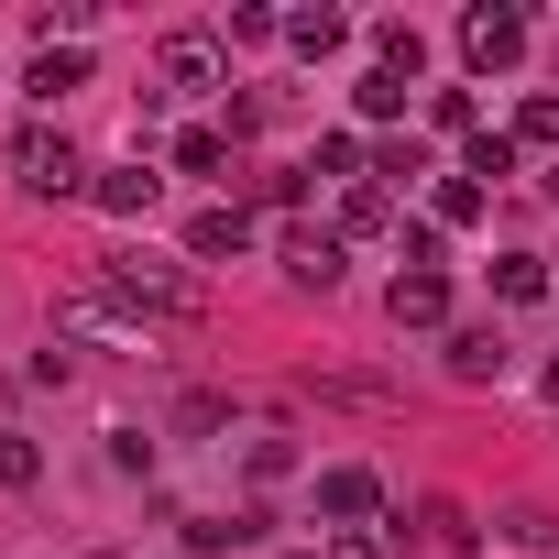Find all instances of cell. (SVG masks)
<instances>
[{
    "mask_svg": "<svg viewBox=\"0 0 559 559\" xmlns=\"http://www.w3.org/2000/svg\"><path fill=\"white\" fill-rule=\"evenodd\" d=\"M493 297H504V308H548V297H559L548 252H493Z\"/></svg>",
    "mask_w": 559,
    "mask_h": 559,
    "instance_id": "7c38bea8",
    "label": "cell"
},
{
    "mask_svg": "<svg viewBox=\"0 0 559 559\" xmlns=\"http://www.w3.org/2000/svg\"><path fill=\"white\" fill-rule=\"evenodd\" d=\"M67 330H88V341H121L132 319H121V297H110V286H78V297H67Z\"/></svg>",
    "mask_w": 559,
    "mask_h": 559,
    "instance_id": "ac0fdd59",
    "label": "cell"
},
{
    "mask_svg": "<svg viewBox=\"0 0 559 559\" xmlns=\"http://www.w3.org/2000/svg\"><path fill=\"white\" fill-rule=\"evenodd\" d=\"M23 88H34V99H45V110H56V99H67V88H88V45H45V56H34V67H23Z\"/></svg>",
    "mask_w": 559,
    "mask_h": 559,
    "instance_id": "4fadbf2b",
    "label": "cell"
},
{
    "mask_svg": "<svg viewBox=\"0 0 559 559\" xmlns=\"http://www.w3.org/2000/svg\"><path fill=\"white\" fill-rule=\"evenodd\" d=\"M187 252H198V263H241V252H252V209H241V198H209V209L187 219Z\"/></svg>",
    "mask_w": 559,
    "mask_h": 559,
    "instance_id": "8992f818",
    "label": "cell"
},
{
    "mask_svg": "<svg viewBox=\"0 0 559 559\" xmlns=\"http://www.w3.org/2000/svg\"><path fill=\"white\" fill-rule=\"evenodd\" d=\"M319 559H395V537H384V526H341Z\"/></svg>",
    "mask_w": 559,
    "mask_h": 559,
    "instance_id": "f1b7e54d",
    "label": "cell"
},
{
    "mask_svg": "<svg viewBox=\"0 0 559 559\" xmlns=\"http://www.w3.org/2000/svg\"><path fill=\"white\" fill-rule=\"evenodd\" d=\"M450 373H461V384H504V373H515V341H504L493 319H472V330H450Z\"/></svg>",
    "mask_w": 559,
    "mask_h": 559,
    "instance_id": "ba28073f",
    "label": "cell"
},
{
    "mask_svg": "<svg viewBox=\"0 0 559 559\" xmlns=\"http://www.w3.org/2000/svg\"><path fill=\"white\" fill-rule=\"evenodd\" d=\"M165 165H176V176H219V165H230V132H219V121H187V132L165 143Z\"/></svg>",
    "mask_w": 559,
    "mask_h": 559,
    "instance_id": "5bb4252c",
    "label": "cell"
},
{
    "mask_svg": "<svg viewBox=\"0 0 559 559\" xmlns=\"http://www.w3.org/2000/svg\"><path fill=\"white\" fill-rule=\"evenodd\" d=\"M252 198H263V209H297V198H308V165H263Z\"/></svg>",
    "mask_w": 559,
    "mask_h": 559,
    "instance_id": "484cf974",
    "label": "cell"
},
{
    "mask_svg": "<svg viewBox=\"0 0 559 559\" xmlns=\"http://www.w3.org/2000/svg\"><path fill=\"white\" fill-rule=\"evenodd\" d=\"M319 515H330V526H373V515H384V483H373L362 461H330V472H319Z\"/></svg>",
    "mask_w": 559,
    "mask_h": 559,
    "instance_id": "52a82bcc",
    "label": "cell"
},
{
    "mask_svg": "<svg viewBox=\"0 0 559 559\" xmlns=\"http://www.w3.org/2000/svg\"><path fill=\"white\" fill-rule=\"evenodd\" d=\"M219 78H230V45H219V34H198V23H187V34H165V45H154V88H165V99H209Z\"/></svg>",
    "mask_w": 559,
    "mask_h": 559,
    "instance_id": "3957f363",
    "label": "cell"
},
{
    "mask_svg": "<svg viewBox=\"0 0 559 559\" xmlns=\"http://www.w3.org/2000/svg\"><path fill=\"white\" fill-rule=\"evenodd\" d=\"M88 198H99V209H110V219H143V209H154V198H165V176H154V165H143V154H132V165H99V176H88Z\"/></svg>",
    "mask_w": 559,
    "mask_h": 559,
    "instance_id": "30bf717a",
    "label": "cell"
},
{
    "mask_svg": "<svg viewBox=\"0 0 559 559\" xmlns=\"http://www.w3.org/2000/svg\"><path fill=\"white\" fill-rule=\"evenodd\" d=\"M548 417H559V362H548Z\"/></svg>",
    "mask_w": 559,
    "mask_h": 559,
    "instance_id": "1f68e13d",
    "label": "cell"
},
{
    "mask_svg": "<svg viewBox=\"0 0 559 559\" xmlns=\"http://www.w3.org/2000/svg\"><path fill=\"white\" fill-rule=\"evenodd\" d=\"M263 34H286V23H274L263 0H230V23H219V45H263Z\"/></svg>",
    "mask_w": 559,
    "mask_h": 559,
    "instance_id": "d4e9b609",
    "label": "cell"
},
{
    "mask_svg": "<svg viewBox=\"0 0 559 559\" xmlns=\"http://www.w3.org/2000/svg\"><path fill=\"white\" fill-rule=\"evenodd\" d=\"M286 559H319V548H286Z\"/></svg>",
    "mask_w": 559,
    "mask_h": 559,
    "instance_id": "836d02e7",
    "label": "cell"
},
{
    "mask_svg": "<svg viewBox=\"0 0 559 559\" xmlns=\"http://www.w3.org/2000/svg\"><path fill=\"white\" fill-rule=\"evenodd\" d=\"M0 165H12L23 198H78V187H88V154L67 143V121H23L12 143H0Z\"/></svg>",
    "mask_w": 559,
    "mask_h": 559,
    "instance_id": "7a4b0ae2",
    "label": "cell"
},
{
    "mask_svg": "<svg viewBox=\"0 0 559 559\" xmlns=\"http://www.w3.org/2000/svg\"><path fill=\"white\" fill-rule=\"evenodd\" d=\"M308 176H330V187H362V176H373V154H362L352 132H319V154H308Z\"/></svg>",
    "mask_w": 559,
    "mask_h": 559,
    "instance_id": "2e32d148",
    "label": "cell"
},
{
    "mask_svg": "<svg viewBox=\"0 0 559 559\" xmlns=\"http://www.w3.org/2000/svg\"><path fill=\"white\" fill-rule=\"evenodd\" d=\"M461 176H472V187L515 176V132H472V143H461Z\"/></svg>",
    "mask_w": 559,
    "mask_h": 559,
    "instance_id": "ffe728a7",
    "label": "cell"
},
{
    "mask_svg": "<svg viewBox=\"0 0 559 559\" xmlns=\"http://www.w3.org/2000/svg\"><path fill=\"white\" fill-rule=\"evenodd\" d=\"M515 154H559V88H526L515 99Z\"/></svg>",
    "mask_w": 559,
    "mask_h": 559,
    "instance_id": "9a60e30c",
    "label": "cell"
},
{
    "mask_svg": "<svg viewBox=\"0 0 559 559\" xmlns=\"http://www.w3.org/2000/svg\"><path fill=\"white\" fill-rule=\"evenodd\" d=\"M428 537H439V548H472L483 526H472V504H450V493H428Z\"/></svg>",
    "mask_w": 559,
    "mask_h": 559,
    "instance_id": "cb8c5ba5",
    "label": "cell"
},
{
    "mask_svg": "<svg viewBox=\"0 0 559 559\" xmlns=\"http://www.w3.org/2000/svg\"><path fill=\"white\" fill-rule=\"evenodd\" d=\"M428 132H461V143H472V132H483V110H472V88H439V99H428Z\"/></svg>",
    "mask_w": 559,
    "mask_h": 559,
    "instance_id": "603a6c76",
    "label": "cell"
},
{
    "mask_svg": "<svg viewBox=\"0 0 559 559\" xmlns=\"http://www.w3.org/2000/svg\"><path fill=\"white\" fill-rule=\"evenodd\" d=\"M241 472H252V483H286L297 450H286V439H241Z\"/></svg>",
    "mask_w": 559,
    "mask_h": 559,
    "instance_id": "4316f807",
    "label": "cell"
},
{
    "mask_svg": "<svg viewBox=\"0 0 559 559\" xmlns=\"http://www.w3.org/2000/svg\"><path fill=\"white\" fill-rule=\"evenodd\" d=\"M0 483H12V493L45 483V450H34V439H0Z\"/></svg>",
    "mask_w": 559,
    "mask_h": 559,
    "instance_id": "f546056e",
    "label": "cell"
},
{
    "mask_svg": "<svg viewBox=\"0 0 559 559\" xmlns=\"http://www.w3.org/2000/svg\"><path fill=\"white\" fill-rule=\"evenodd\" d=\"M330 230H341V241H384V230H406V219H395V187H373V176L341 187V219H330Z\"/></svg>",
    "mask_w": 559,
    "mask_h": 559,
    "instance_id": "8fae6325",
    "label": "cell"
},
{
    "mask_svg": "<svg viewBox=\"0 0 559 559\" xmlns=\"http://www.w3.org/2000/svg\"><path fill=\"white\" fill-rule=\"evenodd\" d=\"M384 319H395V330H450V274H395V286H384Z\"/></svg>",
    "mask_w": 559,
    "mask_h": 559,
    "instance_id": "9c48e42d",
    "label": "cell"
},
{
    "mask_svg": "<svg viewBox=\"0 0 559 559\" xmlns=\"http://www.w3.org/2000/svg\"><path fill=\"white\" fill-rule=\"evenodd\" d=\"M373 67H395V78H417V67H428V45H417V23H373Z\"/></svg>",
    "mask_w": 559,
    "mask_h": 559,
    "instance_id": "44dd1931",
    "label": "cell"
},
{
    "mask_svg": "<svg viewBox=\"0 0 559 559\" xmlns=\"http://www.w3.org/2000/svg\"><path fill=\"white\" fill-rule=\"evenodd\" d=\"M406 88H417V78H395V67H373V78H362L352 99H362V121H395V110H406Z\"/></svg>",
    "mask_w": 559,
    "mask_h": 559,
    "instance_id": "7402d4cb",
    "label": "cell"
},
{
    "mask_svg": "<svg viewBox=\"0 0 559 559\" xmlns=\"http://www.w3.org/2000/svg\"><path fill=\"white\" fill-rule=\"evenodd\" d=\"M274 263H286V286H319V297H330L341 274H352V241H341V230H319V219H297L286 241H274Z\"/></svg>",
    "mask_w": 559,
    "mask_h": 559,
    "instance_id": "277c9868",
    "label": "cell"
},
{
    "mask_svg": "<svg viewBox=\"0 0 559 559\" xmlns=\"http://www.w3.org/2000/svg\"><path fill=\"white\" fill-rule=\"evenodd\" d=\"M110 472H154V439L143 428H110Z\"/></svg>",
    "mask_w": 559,
    "mask_h": 559,
    "instance_id": "4dcf8cb0",
    "label": "cell"
},
{
    "mask_svg": "<svg viewBox=\"0 0 559 559\" xmlns=\"http://www.w3.org/2000/svg\"><path fill=\"white\" fill-rule=\"evenodd\" d=\"M515 56H526V12H493V0L461 12V67H472V78H504Z\"/></svg>",
    "mask_w": 559,
    "mask_h": 559,
    "instance_id": "5b68a950",
    "label": "cell"
},
{
    "mask_svg": "<svg viewBox=\"0 0 559 559\" xmlns=\"http://www.w3.org/2000/svg\"><path fill=\"white\" fill-rule=\"evenodd\" d=\"M504 537H515V548H559V515H548V504H515Z\"/></svg>",
    "mask_w": 559,
    "mask_h": 559,
    "instance_id": "83f0119b",
    "label": "cell"
},
{
    "mask_svg": "<svg viewBox=\"0 0 559 559\" xmlns=\"http://www.w3.org/2000/svg\"><path fill=\"white\" fill-rule=\"evenodd\" d=\"M99 286L121 297V319L143 330H209V286H198V274H176V263H154V252H110L99 263Z\"/></svg>",
    "mask_w": 559,
    "mask_h": 559,
    "instance_id": "6da1fadb",
    "label": "cell"
},
{
    "mask_svg": "<svg viewBox=\"0 0 559 559\" xmlns=\"http://www.w3.org/2000/svg\"><path fill=\"white\" fill-rule=\"evenodd\" d=\"M483 198H493V187H472V176H439V187H428V219H439V230H472V219H483Z\"/></svg>",
    "mask_w": 559,
    "mask_h": 559,
    "instance_id": "e0dca14e",
    "label": "cell"
},
{
    "mask_svg": "<svg viewBox=\"0 0 559 559\" xmlns=\"http://www.w3.org/2000/svg\"><path fill=\"white\" fill-rule=\"evenodd\" d=\"M537 187H548V198H559V165H548V176H537Z\"/></svg>",
    "mask_w": 559,
    "mask_h": 559,
    "instance_id": "d6a6232c",
    "label": "cell"
},
{
    "mask_svg": "<svg viewBox=\"0 0 559 559\" xmlns=\"http://www.w3.org/2000/svg\"><path fill=\"white\" fill-rule=\"evenodd\" d=\"M286 45H297V56H341L352 23H341V12H286Z\"/></svg>",
    "mask_w": 559,
    "mask_h": 559,
    "instance_id": "d6986e66",
    "label": "cell"
}]
</instances>
